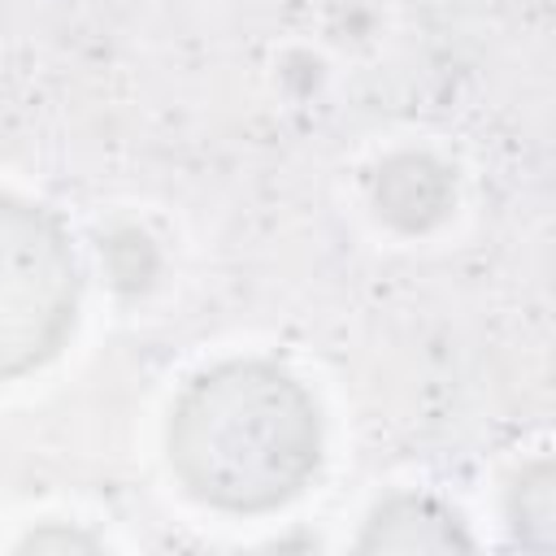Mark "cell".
<instances>
[{
  "label": "cell",
  "instance_id": "3",
  "mask_svg": "<svg viewBox=\"0 0 556 556\" xmlns=\"http://www.w3.org/2000/svg\"><path fill=\"white\" fill-rule=\"evenodd\" d=\"M452 543H465V534L456 530V517L417 495H404L378 508L361 539V547H452Z\"/></svg>",
  "mask_w": 556,
  "mask_h": 556
},
{
  "label": "cell",
  "instance_id": "2",
  "mask_svg": "<svg viewBox=\"0 0 556 556\" xmlns=\"http://www.w3.org/2000/svg\"><path fill=\"white\" fill-rule=\"evenodd\" d=\"M78 313V261L61 222L0 195V378L48 361Z\"/></svg>",
  "mask_w": 556,
  "mask_h": 556
},
{
  "label": "cell",
  "instance_id": "1",
  "mask_svg": "<svg viewBox=\"0 0 556 556\" xmlns=\"http://www.w3.org/2000/svg\"><path fill=\"white\" fill-rule=\"evenodd\" d=\"M321 456L308 391L278 365L230 361L200 374L169 413V465L187 495L222 513H269L304 491Z\"/></svg>",
  "mask_w": 556,
  "mask_h": 556
}]
</instances>
